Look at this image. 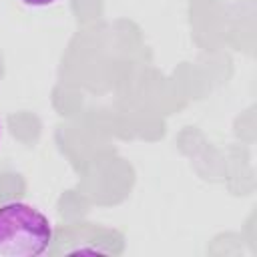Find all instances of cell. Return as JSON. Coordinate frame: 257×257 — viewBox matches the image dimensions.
Here are the masks:
<instances>
[{"label":"cell","mask_w":257,"mask_h":257,"mask_svg":"<svg viewBox=\"0 0 257 257\" xmlns=\"http://www.w3.org/2000/svg\"><path fill=\"white\" fill-rule=\"evenodd\" d=\"M50 241V221L36 207L22 201L0 207V257H38Z\"/></svg>","instance_id":"1"},{"label":"cell","mask_w":257,"mask_h":257,"mask_svg":"<svg viewBox=\"0 0 257 257\" xmlns=\"http://www.w3.org/2000/svg\"><path fill=\"white\" fill-rule=\"evenodd\" d=\"M24 4H28V6H48V4H52L54 0H22Z\"/></svg>","instance_id":"2"}]
</instances>
